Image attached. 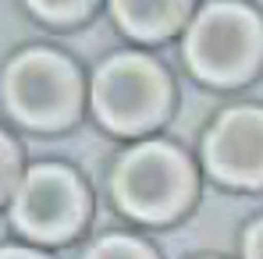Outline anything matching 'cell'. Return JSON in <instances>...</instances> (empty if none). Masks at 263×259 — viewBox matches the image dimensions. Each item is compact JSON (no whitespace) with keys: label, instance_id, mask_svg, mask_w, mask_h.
I'll use <instances>...</instances> for the list:
<instances>
[{"label":"cell","instance_id":"2","mask_svg":"<svg viewBox=\"0 0 263 259\" xmlns=\"http://www.w3.org/2000/svg\"><path fill=\"white\" fill-rule=\"evenodd\" d=\"M92 103L103 125L118 131H135L157 121V114L167 103V82L157 64L146 57H114L107 68H100L92 82Z\"/></svg>","mask_w":263,"mask_h":259},{"label":"cell","instance_id":"9","mask_svg":"<svg viewBox=\"0 0 263 259\" xmlns=\"http://www.w3.org/2000/svg\"><path fill=\"white\" fill-rule=\"evenodd\" d=\"M32 7L46 18H75L89 7V0H32Z\"/></svg>","mask_w":263,"mask_h":259},{"label":"cell","instance_id":"4","mask_svg":"<svg viewBox=\"0 0 263 259\" xmlns=\"http://www.w3.org/2000/svg\"><path fill=\"white\" fill-rule=\"evenodd\" d=\"M7 103L11 110L29 125H61L75 103H79V82L75 71L53 57V53H25L7 68Z\"/></svg>","mask_w":263,"mask_h":259},{"label":"cell","instance_id":"11","mask_svg":"<svg viewBox=\"0 0 263 259\" xmlns=\"http://www.w3.org/2000/svg\"><path fill=\"white\" fill-rule=\"evenodd\" d=\"M11 174H14V160H11V146H4V188H11Z\"/></svg>","mask_w":263,"mask_h":259},{"label":"cell","instance_id":"12","mask_svg":"<svg viewBox=\"0 0 263 259\" xmlns=\"http://www.w3.org/2000/svg\"><path fill=\"white\" fill-rule=\"evenodd\" d=\"M4 259H40V256H32V252H18V249H7Z\"/></svg>","mask_w":263,"mask_h":259},{"label":"cell","instance_id":"8","mask_svg":"<svg viewBox=\"0 0 263 259\" xmlns=\"http://www.w3.org/2000/svg\"><path fill=\"white\" fill-rule=\"evenodd\" d=\"M89 259H153V256L146 245H139L132 238H107L89 252Z\"/></svg>","mask_w":263,"mask_h":259},{"label":"cell","instance_id":"7","mask_svg":"<svg viewBox=\"0 0 263 259\" xmlns=\"http://www.w3.org/2000/svg\"><path fill=\"white\" fill-rule=\"evenodd\" d=\"M114 14L128 32L153 39L171 32L181 22L185 0H114Z\"/></svg>","mask_w":263,"mask_h":259},{"label":"cell","instance_id":"5","mask_svg":"<svg viewBox=\"0 0 263 259\" xmlns=\"http://www.w3.org/2000/svg\"><path fill=\"white\" fill-rule=\"evenodd\" d=\"M86 199L79 181L61 167H40L25 177L18 203H14V216L22 224V231H29L32 238H64L75 231V224L82 220Z\"/></svg>","mask_w":263,"mask_h":259},{"label":"cell","instance_id":"10","mask_svg":"<svg viewBox=\"0 0 263 259\" xmlns=\"http://www.w3.org/2000/svg\"><path fill=\"white\" fill-rule=\"evenodd\" d=\"M246 259H263V220L249 231V242H246Z\"/></svg>","mask_w":263,"mask_h":259},{"label":"cell","instance_id":"3","mask_svg":"<svg viewBox=\"0 0 263 259\" xmlns=\"http://www.w3.org/2000/svg\"><path fill=\"white\" fill-rule=\"evenodd\" d=\"M121 206L135 216H171L189 195V164L167 146H139L114 177Z\"/></svg>","mask_w":263,"mask_h":259},{"label":"cell","instance_id":"6","mask_svg":"<svg viewBox=\"0 0 263 259\" xmlns=\"http://www.w3.org/2000/svg\"><path fill=\"white\" fill-rule=\"evenodd\" d=\"M210 167L235 185L263 181V110L224 114L206 138Z\"/></svg>","mask_w":263,"mask_h":259},{"label":"cell","instance_id":"1","mask_svg":"<svg viewBox=\"0 0 263 259\" xmlns=\"http://www.w3.org/2000/svg\"><path fill=\"white\" fill-rule=\"evenodd\" d=\"M263 50L260 22L238 4L206 7L189 32V61L210 82L242 78Z\"/></svg>","mask_w":263,"mask_h":259}]
</instances>
